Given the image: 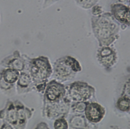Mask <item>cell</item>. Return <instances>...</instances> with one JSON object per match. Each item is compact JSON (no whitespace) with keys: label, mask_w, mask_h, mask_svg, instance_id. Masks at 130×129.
Masks as SVG:
<instances>
[{"label":"cell","mask_w":130,"mask_h":129,"mask_svg":"<svg viewBox=\"0 0 130 129\" xmlns=\"http://www.w3.org/2000/svg\"><path fill=\"white\" fill-rule=\"evenodd\" d=\"M91 25L100 47L109 46L119 37V26L111 13L93 16Z\"/></svg>","instance_id":"1"},{"label":"cell","mask_w":130,"mask_h":129,"mask_svg":"<svg viewBox=\"0 0 130 129\" xmlns=\"http://www.w3.org/2000/svg\"><path fill=\"white\" fill-rule=\"evenodd\" d=\"M54 70L57 77L61 81L73 79L82 70L79 62L72 56H65L56 61Z\"/></svg>","instance_id":"2"},{"label":"cell","mask_w":130,"mask_h":129,"mask_svg":"<svg viewBox=\"0 0 130 129\" xmlns=\"http://www.w3.org/2000/svg\"><path fill=\"white\" fill-rule=\"evenodd\" d=\"M68 97L74 102H86L95 92L94 89L88 83L77 81L70 84L68 90Z\"/></svg>","instance_id":"3"},{"label":"cell","mask_w":130,"mask_h":129,"mask_svg":"<svg viewBox=\"0 0 130 129\" xmlns=\"http://www.w3.org/2000/svg\"><path fill=\"white\" fill-rule=\"evenodd\" d=\"M96 58L101 65L105 68H110L116 63L117 54L114 48L109 46H102L98 50Z\"/></svg>","instance_id":"4"},{"label":"cell","mask_w":130,"mask_h":129,"mask_svg":"<svg viewBox=\"0 0 130 129\" xmlns=\"http://www.w3.org/2000/svg\"><path fill=\"white\" fill-rule=\"evenodd\" d=\"M84 111L86 119L91 123H98L101 121L106 113L105 108L95 102H88Z\"/></svg>","instance_id":"5"},{"label":"cell","mask_w":130,"mask_h":129,"mask_svg":"<svg viewBox=\"0 0 130 129\" xmlns=\"http://www.w3.org/2000/svg\"><path fill=\"white\" fill-rule=\"evenodd\" d=\"M111 12L117 21L130 26V7L122 4H115L111 6Z\"/></svg>","instance_id":"6"},{"label":"cell","mask_w":130,"mask_h":129,"mask_svg":"<svg viewBox=\"0 0 130 129\" xmlns=\"http://www.w3.org/2000/svg\"><path fill=\"white\" fill-rule=\"evenodd\" d=\"M66 90L62 84L55 82L50 84L46 92L47 99L51 101L62 99L66 97Z\"/></svg>","instance_id":"7"},{"label":"cell","mask_w":130,"mask_h":129,"mask_svg":"<svg viewBox=\"0 0 130 129\" xmlns=\"http://www.w3.org/2000/svg\"><path fill=\"white\" fill-rule=\"evenodd\" d=\"M50 68L47 63L42 60H37L32 64L31 71L32 75L35 77L44 78L49 73Z\"/></svg>","instance_id":"8"},{"label":"cell","mask_w":130,"mask_h":129,"mask_svg":"<svg viewBox=\"0 0 130 129\" xmlns=\"http://www.w3.org/2000/svg\"><path fill=\"white\" fill-rule=\"evenodd\" d=\"M69 123L71 127L74 128H88V124L84 115H76L73 116L70 119Z\"/></svg>","instance_id":"9"},{"label":"cell","mask_w":130,"mask_h":129,"mask_svg":"<svg viewBox=\"0 0 130 129\" xmlns=\"http://www.w3.org/2000/svg\"><path fill=\"white\" fill-rule=\"evenodd\" d=\"M116 107L120 111L127 112L130 110V98L126 96L122 95L117 103Z\"/></svg>","instance_id":"10"},{"label":"cell","mask_w":130,"mask_h":129,"mask_svg":"<svg viewBox=\"0 0 130 129\" xmlns=\"http://www.w3.org/2000/svg\"><path fill=\"white\" fill-rule=\"evenodd\" d=\"M19 76L18 72L14 69L7 70L4 73V78L5 80L9 83H13L17 80Z\"/></svg>","instance_id":"11"},{"label":"cell","mask_w":130,"mask_h":129,"mask_svg":"<svg viewBox=\"0 0 130 129\" xmlns=\"http://www.w3.org/2000/svg\"><path fill=\"white\" fill-rule=\"evenodd\" d=\"M98 0H75L77 5L85 9H89L94 6Z\"/></svg>","instance_id":"12"},{"label":"cell","mask_w":130,"mask_h":129,"mask_svg":"<svg viewBox=\"0 0 130 129\" xmlns=\"http://www.w3.org/2000/svg\"><path fill=\"white\" fill-rule=\"evenodd\" d=\"M88 102H89L87 101L75 102L74 104H73L71 106L72 109L75 112L82 113L85 111L86 105Z\"/></svg>","instance_id":"13"},{"label":"cell","mask_w":130,"mask_h":129,"mask_svg":"<svg viewBox=\"0 0 130 129\" xmlns=\"http://www.w3.org/2000/svg\"><path fill=\"white\" fill-rule=\"evenodd\" d=\"M55 128H68V124L67 120L63 117L57 119L54 124Z\"/></svg>","instance_id":"14"},{"label":"cell","mask_w":130,"mask_h":129,"mask_svg":"<svg viewBox=\"0 0 130 129\" xmlns=\"http://www.w3.org/2000/svg\"><path fill=\"white\" fill-rule=\"evenodd\" d=\"M30 80V78L27 74L22 73L19 78L18 83L22 87H26L29 83Z\"/></svg>","instance_id":"15"},{"label":"cell","mask_w":130,"mask_h":129,"mask_svg":"<svg viewBox=\"0 0 130 129\" xmlns=\"http://www.w3.org/2000/svg\"><path fill=\"white\" fill-rule=\"evenodd\" d=\"M10 66L14 69L21 70L23 68V63L20 60L14 59L10 64Z\"/></svg>","instance_id":"16"},{"label":"cell","mask_w":130,"mask_h":129,"mask_svg":"<svg viewBox=\"0 0 130 129\" xmlns=\"http://www.w3.org/2000/svg\"><path fill=\"white\" fill-rule=\"evenodd\" d=\"M8 119L10 122L13 124L17 122L16 113L14 109H11L8 113Z\"/></svg>","instance_id":"17"},{"label":"cell","mask_w":130,"mask_h":129,"mask_svg":"<svg viewBox=\"0 0 130 129\" xmlns=\"http://www.w3.org/2000/svg\"><path fill=\"white\" fill-rule=\"evenodd\" d=\"M92 13L94 16L100 15L102 13V8L98 5H94L92 7Z\"/></svg>","instance_id":"18"},{"label":"cell","mask_w":130,"mask_h":129,"mask_svg":"<svg viewBox=\"0 0 130 129\" xmlns=\"http://www.w3.org/2000/svg\"><path fill=\"white\" fill-rule=\"evenodd\" d=\"M120 1H122V2H123V1H125V0H120Z\"/></svg>","instance_id":"19"},{"label":"cell","mask_w":130,"mask_h":129,"mask_svg":"<svg viewBox=\"0 0 130 129\" xmlns=\"http://www.w3.org/2000/svg\"><path fill=\"white\" fill-rule=\"evenodd\" d=\"M129 4H130V0H129Z\"/></svg>","instance_id":"20"}]
</instances>
